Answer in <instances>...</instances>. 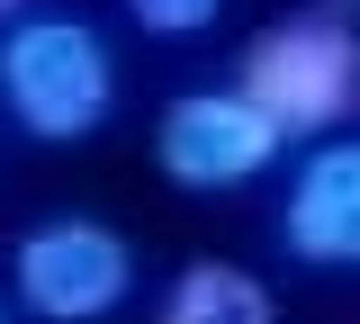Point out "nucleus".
I'll return each mask as SVG.
<instances>
[{"label":"nucleus","mask_w":360,"mask_h":324,"mask_svg":"<svg viewBox=\"0 0 360 324\" xmlns=\"http://www.w3.org/2000/svg\"><path fill=\"white\" fill-rule=\"evenodd\" d=\"M279 243L315 271H360V136H324L279 198Z\"/></svg>","instance_id":"nucleus-5"},{"label":"nucleus","mask_w":360,"mask_h":324,"mask_svg":"<svg viewBox=\"0 0 360 324\" xmlns=\"http://www.w3.org/2000/svg\"><path fill=\"white\" fill-rule=\"evenodd\" d=\"M0 324H9V316H0Z\"/></svg>","instance_id":"nucleus-9"},{"label":"nucleus","mask_w":360,"mask_h":324,"mask_svg":"<svg viewBox=\"0 0 360 324\" xmlns=\"http://www.w3.org/2000/svg\"><path fill=\"white\" fill-rule=\"evenodd\" d=\"M18 18H37V9L27 0H0V27H18Z\"/></svg>","instance_id":"nucleus-8"},{"label":"nucleus","mask_w":360,"mask_h":324,"mask_svg":"<svg viewBox=\"0 0 360 324\" xmlns=\"http://www.w3.org/2000/svg\"><path fill=\"white\" fill-rule=\"evenodd\" d=\"M279 127H270L262 108L243 91H180L162 117H153V162H162V181L180 189H243L262 181L270 162H279Z\"/></svg>","instance_id":"nucleus-4"},{"label":"nucleus","mask_w":360,"mask_h":324,"mask_svg":"<svg viewBox=\"0 0 360 324\" xmlns=\"http://www.w3.org/2000/svg\"><path fill=\"white\" fill-rule=\"evenodd\" d=\"M225 0H127V18L144 37H198V27H217Z\"/></svg>","instance_id":"nucleus-7"},{"label":"nucleus","mask_w":360,"mask_h":324,"mask_svg":"<svg viewBox=\"0 0 360 324\" xmlns=\"http://www.w3.org/2000/svg\"><path fill=\"white\" fill-rule=\"evenodd\" d=\"M0 108H9V127L37 144H82L108 127V108H117V54L108 37L90 27V18H18V27H0Z\"/></svg>","instance_id":"nucleus-1"},{"label":"nucleus","mask_w":360,"mask_h":324,"mask_svg":"<svg viewBox=\"0 0 360 324\" xmlns=\"http://www.w3.org/2000/svg\"><path fill=\"white\" fill-rule=\"evenodd\" d=\"M153 324H279V297L243 261H180Z\"/></svg>","instance_id":"nucleus-6"},{"label":"nucleus","mask_w":360,"mask_h":324,"mask_svg":"<svg viewBox=\"0 0 360 324\" xmlns=\"http://www.w3.org/2000/svg\"><path fill=\"white\" fill-rule=\"evenodd\" d=\"M234 91L262 108L279 136H333L360 117V37L333 9H288L234 63Z\"/></svg>","instance_id":"nucleus-2"},{"label":"nucleus","mask_w":360,"mask_h":324,"mask_svg":"<svg viewBox=\"0 0 360 324\" xmlns=\"http://www.w3.org/2000/svg\"><path fill=\"white\" fill-rule=\"evenodd\" d=\"M9 288L37 324H108L135 297V243L99 216H54V226L18 234Z\"/></svg>","instance_id":"nucleus-3"},{"label":"nucleus","mask_w":360,"mask_h":324,"mask_svg":"<svg viewBox=\"0 0 360 324\" xmlns=\"http://www.w3.org/2000/svg\"><path fill=\"white\" fill-rule=\"evenodd\" d=\"M352 9H360V0H352Z\"/></svg>","instance_id":"nucleus-10"}]
</instances>
